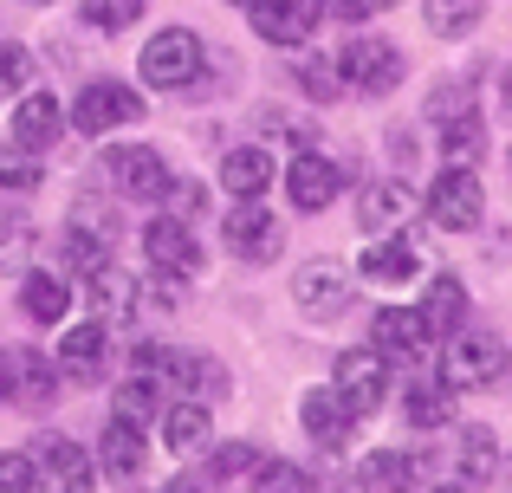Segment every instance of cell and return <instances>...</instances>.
Returning <instances> with one entry per match:
<instances>
[{"instance_id":"cell-33","label":"cell","mask_w":512,"mask_h":493,"mask_svg":"<svg viewBox=\"0 0 512 493\" xmlns=\"http://www.w3.org/2000/svg\"><path fill=\"white\" fill-rule=\"evenodd\" d=\"M480 137H487V130H480V117L474 111H454L448 124H441V150H448V163H467V169H474Z\"/></svg>"},{"instance_id":"cell-35","label":"cell","mask_w":512,"mask_h":493,"mask_svg":"<svg viewBox=\"0 0 512 493\" xmlns=\"http://www.w3.org/2000/svg\"><path fill=\"white\" fill-rule=\"evenodd\" d=\"M111 260V241H104V234H91V228H78L72 221V234H65V266H72V273H98V266Z\"/></svg>"},{"instance_id":"cell-15","label":"cell","mask_w":512,"mask_h":493,"mask_svg":"<svg viewBox=\"0 0 512 493\" xmlns=\"http://www.w3.org/2000/svg\"><path fill=\"white\" fill-rule=\"evenodd\" d=\"M65 130V104L52 98V91H20V104H13V150H52Z\"/></svg>"},{"instance_id":"cell-29","label":"cell","mask_w":512,"mask_h":493,"mask_svg":"<svg viewBox=\"0 0 512 493\" xmlns=\"http://www.w3.org/2000/svg\"><path fill=\"white\" fill-rule=\"evenodd\" d=\"M363 487H370V493H409L415 487V455H402V448H376V455H363Z\"/></svg>"},{"instance_id":"cell-31","label":"cell","mask_w":512,"mask_h":493,"mask_svg":"<svg viewBox=\"0 0 512 493\" xmlns=\"http://www.w3.org/2000/svg\"><path fill=\"white\" fill-rule=\"evenodd\" d=\"M39 253V234L26 215H0V273H26Z\"/></svg>"},{"instance_id":"cell-37","label":"cell","mask_w":512,"mask_h":493,"mask_svg":"<svg viewBox=\"0 0 512 493\" xmlns=\"http://www.w3.org/2000/svg\"><path fill=\"white\" fill-rule=\"evenodd\" d=\"M299 78H305V91H312L318 104L338 98V85H344V78H338V52H331V59H325V52H305V59H299Z\"/></svg>"},{"instance_id":"cell-44","label":"cell","mask_w":512,"mask_h":493,"mask_svg":"<svg viewBox=\"0 0 512 493\" xmlns=\"http://www.w3.org/2000/svg\"><path fill=\"white\" fill-rule=\"evenodd\" d=\"M318 13H331V20H344V26H357V20H370V13L357 7V0H318Z\"/></svg>"},{"instance_id":"cell-34","label":"cell","mask_w":512,"mask_h":493,"mask_svg":"<svg viewBox=\"0 0 512 493\" xmlns=\"http://www.w3.org/2000/svg\"><path fill=\"white\" fill-rule=\"evenodd\" d=\"M156 403H163V396H156V377H143V370H137V377H130V383H117V416H124V422H137V429H143V422H150L156 416Z\"/></svg>"},{"instance_id":"cell-26","label":"cell","mask_w":512,"mask_h":493,"mask_svg":"<svg viewBox=\"0 0 512 493\" xmlns=\"http://www.w3.org/2000/svg\"><path fill=\"white\" fill-rule=\"evenodd\" d=\"M163 377H169V383H182V390L195 396V403H214V396L227 390V370L214 364V357H195V351H169Z\"/></svg>"},{"instance_id":"cell-50","label":"cell","mask_w":512,"mask_h":493,"mask_svg":"<svg viewBox=\"0 0 512 493\" xmlns=\"http://www.w3.org/2000/svg\"><path fill=\"white\" fill-rule=\"evenodd\" d=\"M428 493H467V487H454V481H448V487H428Z\"/></svg>"},{"instance_id":"cell-10","label":"cell","mask_w":512,"mask_h":493,"mask_svg":"<svg viewBox=\"0 0 512 493\" xmlns=\"http://www.w3.org/2000/svg\"><path fill=\"white\" fill-rule=\"evenodd\" d=\"M33 468H39V481L52 493H91L98 487V468H91V455L72 442V435H39Z\"/></svg>"},{"instance_id":"cell-32","label":"cell","mask_w":512,"mask_h":493,"mask_svg":"<svg viewBox=\"0 0 512 493\" xmlns=\"http://www.w3.org/2000/svg\"><path fill=\"white\" fill-rule=\"evenodd\" d=\"M480 13H487V0H428V33L461 39V33L480 26Z\"/></svg>"},{"instance_id":"cell-47","label":"cell","mask_w":512,"mask_h":493,"mask_svg":"<svg viewBox=\"0 0 512 493\" xmlns=\"http://www.w3.org/2000/svg\"><path fill=\"white\" fill-rule=\"evenodd\" d=\"M357 7H363V13H383V7H396V0H357Z\"/></svg>"},{"instance_id":"cell-52","label":"cell","mask_w":512,"mask_h":493,"mask_svg":"<svg viewBox=\"0 0 512 493\" xmlns=\"http://www.w3.org/2000/svg\"><path fill=\"white\" fill-rule=\"evenodd\" d=\"M506 176H512V150H506Z\"/></svg>"},{"instance_id":"cell-45","label":"cell","mask_w":512,"mask_h":493,"mask_svg":"<svg viewBox=\"0 0 512 493\" xmlns=\"http://www.w3.org/2000/svg\"><path fill=\"white\" fill-rule=\"evenodd\" d=\"M0 403H13V351H0Z\"/></svg>"},{"instance_id":"cell-46","label":"cell","mask_w":512,"mask_h":493,"mask_svg":"<svg viewBox=\"0 0 512 493\" xmlns=\"http://www.w3.org/2000/svg\"><path fill=\"white\" fill-rule=\"evenodd\" d=\"M163 493H208V487H201V481H195V474H175V481H169Z\"/></svg>"},{"instance_id":"cell-27","label":"cell","mask_w":512,"mask_h":493,"mask_svg":"<svg viewBox=\"0 0 512 493\" xmlns=\"http://www.w3.org/2000/svg\"><path fill=\"white\" fill-rule=\"evenodd\" d=\"M422 318H428V331H435V338L461 331V318H467V286H461L454 273H435V279H428V299H422Z\"/></svg>"},{"instance_id":"cell-6","label":"cell","mask_w":512,"mask_h":493,"mask_svg":"<svg viewBox=\"0 0 512 493\" xmlns=\"http://www.w3.org/2000/svg\"><path fill=\"white\" fill-rule=\"evenodd\" d=\"M143 260H150L156 279H188L201 273V241H195V221L182 215H156L143 228Z\"/></svg>"},{"instance_id":"cell-41","label":"cell","mask_w":512,"mask_h":493,"mask_svg":"<svg viewBox=\"0 0 512 493\" xmlns=\"http://www.w3.org/2000/svg\"><path fill=\"white\" fill-rule=\"evenodd\" d=\"M0 189H13V195L39 189V163H33V150H26V156H0Z\"/></svg>"},{"instance_id":"cell-38","label":"cell","mask_w":512,"mask_h":493,"mask_svg":"<svg viewBox=\"0 0 512 493\" xmlns=\"http://www.w3.org/2000/svg\"><path fill=\"white\" fill-rule=\"evenodd\" d=\"M85 20L98 33H124V26L143 20V0H85Z\"/></svg>"},{"instance_id":"cell-23","label":"cell","mask_w":512,"mask_h":493,"mask_svg":"<svg viewBox=\"0 0 512 493\" xmlns=\"http://www.w3.org/2000/svg\"><path fill=\"white\" fill-rule=\"evenodd\" d=\"M104 344H111V338H104V318L72 325V331L59 338V370H65V377H78V383H91V377L104 370Z\"/></svg>"},{"instance_id":"cell-8","label":"cell","mask_w":512,"mask_h":493,"mask_svg":"<svg viewBox=\"0 0 512 493\" xmlns=\"http://www.w3.org/2000/svg\"><path fill=\"white\" fill-rule=\"evenodd\" d=\"M221 241H227V253H240L247 266H266V260H279V247H286V228H279L273 208L240 202L234 215L221 221Z\"/></svg>"},{"instance_id":"cell-49","label":"cell","mask_w":512,"mask_h":493,"mask_svg":"<svg viewBox=\"0 0 512 493\" xmlns=\"http://www.w3.org/2000/svg\"><path fill=\"white\" fill-rule=\"evenodd\" d=\"M500 91H506V104H512V65H506V72H500Z\"/></svg>"},{"instance_id":"cell-22","label":"cell","mask_w":512,"mask_h":493,"mask_svg":"<svg viewBox=\"0 0 512 493\" xmlns=\"http://www.w3.org/2000/svg\"><path fill=\"white\" fill-rule=\"evenodd\" d=\"M65 305H72V286H65L59 273H39V266L20 273V312L33 318V325H59Z\"/></svg>"},{"instance_id":"cell-39","label":"cell","mask_w":512,"mask_h":493,"mask_svg":"<svg viewBox=\"0 0 512 493\" xmlns=\"http://www.w3.org/2000/svg\"><path fill=\"white\" fill-rule=\"evenodd\" d=\"M253 493H312V481H305V468H292V461H260Z\"/></svg>"},{"instance_id":"cell-36","label":"cell","mask_w":512,"mask_h":493,"mask_svg":"<svg viewBox=\"0 0 512 493\" xmlns=\"http://www.w3.org/2000/svg\"><path fill=\"white\" fill-rule=\"evenodd\" d=\"M260 448H247V442H227V448H214V461H208V474L214 481H253L260 474Z\"/></svg>"},{"instance_id":"cell-21","label":"cell","mask_w":512,"mask_h":493,"mask_svg":"<svg viewBox=\"0 0 512 493\" xmlns=\"http://www.w3.org/2000/svg\"><path fill=\"white\" fill-rule=\"evenodd\" d=\"M85 292H91V305H98V318H137V312H143V279L117 273L111 260H104L98 273L85 279Z\"/></svg>"},{"instance_id":"cell-13","label":"cell","mask_w":512,"mask_h":493,"mask_svg":"<svg viewBox=\"0 0 512 493\" xmlns=\"http://www.w3.org/2000/svg\"><path fill=\"white\" fill-rule=\"evenodd\" d=\"M247 20H253V33H260L266 46H305L325 13H318V0H253Z\"/></svg>"},{"instance_id":"cell-11","label":"cell","mask_w":512,"mask_h":493,"mask_svg":"<svg viewBox=\"0 0 512 493\" xmlns=\"http://www.w3.org/2000/svg\"><path fill=\"white\" fill-rule=\"evenodd\" d=\"M292 299H299V312L305 318H344L350 312V273L338 260H312V266H299V279H292Z\"/></svg>"},{"instance_id":"cell-4","label":"cell","mask_w":512,"mask_h":493,"mask_svg":"<svg viewBox=\"0 0 512 493\" xmlns=\"http://www.w3.org/2000/svg\"><path fill=\"white\" fill-rule=\"evenodd\" d=\"M338 78L350 91H363V98H383V91L402 85V46H389V39L376 33H357L338 46Z\"/></svg>"},{"instance_id":"cell-18","label":"cell","mask_w":512,"mask_h":493,"mask_svg":"<svg viewBox=\"0 0 512 493\" xmlns=\"http://www.w3.org/2000/svg\"><path fill=\"white\" fill-rule=\"evenodd\" d=\"M143 461H150L143 429H137V422H124V416H111V422H104V435H98V468L111 474V481H137Z\"/></svg>"},{"instance_id":"cell-9","label":"cell","mask_w":512,"mask_h":493,"mask_svg":"<svg viewBox=\"0 0 512 493\" xmlns=\"http://www.w3.org/2000/svg\"><path fill=\"white\" fill-rule=\"evenodd\" d=\"M104 169H111V182L130 195V202H163L169 195V163H163V150H143V143H124V150H111L104 156Z\"/></svg>"},{"instance_id":"cell-17","label":"cell","mask_w":512,"mask_h":493,"mask_svg":"<svg viewBox=\"0 0 512 493\" xmlns=\"http://www.w3.org/2000/svg\"><path fill=\"white\" fill-rule=\"evenodd\" d=\"M299 422H305V435H312L318 448H331V455H338V448L350 442V429H357V416L344 409L338 390H305L299 396Z\"/></svg>"},{"instance_id":"cell-28","label":"cell","mask_w":512,"mask_h":493,"mask_svg":"<svg viewBox=\"0 0 512 493\" xmlns=\"http://www.w3.org/2000/svg\"><path fill=\"white\" fill-rule=\"evenodd\" d=\"M208 429H214V416H208V403H195V396H182L175 409H163V442L175 455H195V448L208 442Z\"/></svg>"},{"instance_id":"cell-16","label":"cell","mask_w":512,"mask_h":493,"mask_svg":"<svg viewBox=\"0 0 512 493\" xmlns=\"http://www.w3.org/2000/svg\"><path fill=\"white\" fill-rule=\"evenodd\" d=\"M357 273L370 279V286H409L415 273H422V247L409 241V234H389V241H370L357 260Z\"/></svg>"},{"instance_id":"cell-43","label":"cell","mask_w":512,"mask_h":493,"mask_svg":"<svg viewBox=\"0 0 512 493\" xmlns=\"http://www.w3.org/2000/svg\"><path fill=\"white\" fill-rule=\"evenodd\" d=\"M169 215H182V221H195L201 208H208V189H201V182H169Z\"/></svg>"},{"instance_id":"cell-25","label":"cell","mask_w":512,"mask_h":493,"mask_svg":"<svg viewBox=\"0 0 512 493\" xmlns=\"http://www.w3.org/2000/svg\"><path fill=\"white\" fill-rule=\"evenodd\" d=\"M52 396H59V364L39 357V351H13V403L46 409Z\"/></svg>"},{"instance_id":"cell-48","label":"cell","mask_w":512,"mask_h":493,"mask_svg":"<svg viewBox=\"0 0 512 493\" xmlns=\"http://www.w3.org/2000/svg\"><path fill=\"white\" fill-rule=\"evenodd\" d=\"M500 461H506V468H500V487L512 493V455H500Z\"/></svg>"},{"instance_id":"cell-30","label":"cell","mask_w":512,"mask_h":493,"mask_svg":"<svg viewBox=\"0 0 512 493\" xmlns=\"http://www.w3.org/2000/svg\"><path fill=\"white\" fill-rule=\"evenodd\" d=\"M454 396H461V390H448V383H409L402 416H409L415 429H441V422L454 416Z\"/></svg>"},{"instance_id":"cell-51","label":"cell","mask_w":512,"mask_h":493,"mask_svg":"<svg viewBox=\"0 0 512 493\" xmlns=\"http://www.w3.org/2000/svg\"><path fill=\"white\" fill-rule=\"evenodd\" d=\"M227 7H253V0H227Z\"/></svg>"},{"instance_id":"cell-3","label":"cell","mask_w":512,"mask_h":493,"mask_svg":"<svg viewBox=\"0 0 512 493\" xmlns=\"http://www.w3.org/2000/svg\"><path fill=\"white\" fill-rule=\"evenodd\" d=\"M137 72H143V85H150V91H182V85H195V72H201V39L188 33V26H163V33L143 39Z\"/></svg>"},{"instance_id":"cell-7","label":"cell","mask_w":512,"mask_h":493,"mask_svg":"<svg viewBox=\"0 0 512 493\" xmlns=\"http://www.w3.org/2000/svg\"><path fill=\"white\" fill-rule=\"evenodd\" d=\"M331 390L344 396V409L350 416H370V409H383V396H389V357L376 351H344L338 364H331Z\"/></svg>"},{"instance_id":"cell-19","label":"cell","mask_w":512,"mask_h":493,"mask_svg":"<svg viewBox=\"0 0 512 493\" xmlns=\"http://www.w3.org/2000/svg\"><path fill=\"white\" fill-rule=\"evenodd\" d=\"M409 215H415V195H409V182H402V176L370 182L363 202H357V228L363 234H389V228H402Z\"/></svg>"},{"instance_id":"cell-42","label":"cell","mask_w":512,"mask_h":493,"mask_svg":"<svg viewBox=\"0 0 512 493\" xmlns=\"http://www.w3.org/2000/svg\"><path fill=\"white\" fill-rule=\"evenodd\" d=\"M26 78H33V52H26V46H0V85L26 91Z\"/></svg>"},{"instance_id":"cell-2","label":"cell","mask_w":512,"mask_h":493,"mask_svg":"<svg viewBox=\"0 0 512 493\" xmlns=\"http://www.w3.org/2000/svg\"><path fill=\"white\" fill-rule=\"evenodd\" d=\"M480 215H487V189H480V176L467 163H448L428 182V221L441 234H474Z\"/></svg>"},{"instance_id":"cell-12","label":"cell","mask_w":512,"mask_h":493,"mask_svg":"<svg viewBox=\"0 0 512 493\" xmlns=\"http://www.w3.org/2000/svg\"><path fill=\"white\" fill-rule=\"evenodd\" d=\"M338 189H344V169L331 163V156H318V150H299V156H292L286 195H292V208H299V215H325V208L338 202Z\"/></svg>"},{"instance_id":"cell-20","label":"cell","mask_w":512,"mask_h":493,"mask_svg":"<svg viewBox=\"0 0 512 493\" xmlns=\"http://www.w3.org/2000/svg\"><path fill=\"white\" fill-rule=\"evenodd\" d=\"M266 182H273V156H266L260 143H240V150L221 156V189L234 195V202H260Z\"/></svg>"},{"instance_id":"cell-40","label":"cell","mask_w":512,"mask_h":493,"mask_svg":"<svg viewBox=\"0 0 512 493\" xmlns=\"http://www.w3.org/2000/svg\"><path fill=\"white\" fill-rule=\"evenodd\" d=\"M33 487H39V468H33V455L7 448V455H0V493H33Z\"/></svg>"},{"instance_id":"cell-24","label":"cell","mask_w":512,"mask_h":493,"mask_svg":"<svg viewBox=\"0 0 512 493\" xmlns=\"http://www.w3.org/2000/svg\"><path fill=\"white\" fill-rule=\"evenodd\" d=\"M454 461H461V487H493V481H500V442H493V429L467 422Z\"/></svg>"},{"instance_id":"cell-5","label":"cell","mask_w":512,"mask_h":493,"mask_svg":"<svg viewBox=\"0 0 512 493\" xmlns=\"http://www.w3.org/2000/svg\"><path fill=\"white\" fill-rule=\"evenodd\" d=\"M137 117H143V98L130 85H117V78H91V85L72 98V117H65V124L85 130V137H104V130H124V124H137Z\"/></svg>"},{"instance_id":"cell-14","label":"cell","mask_w":512,"mask_h":493,"mask_svg":"<svg viewBox=\"0 0 512 493\" xmlns=\"http://www.w3.org/2000/svg\"><path fill=\"white\" fill-rule=\"evenodd\" d=\"M370 344H376L383 357H428L435 331H428L422 305H383V312L370 318Z\"/></svg>"},{"instance_id":"cell-1","label":"cell","mask_w":512,"mask_h":493,"mask_svg":"<svg viewBox=\"0 0 512 493\" xmlns=\"http://www.w3.org/2000/svg\"><path fill=\"white\" fill-rule=\"evenodd\" d=\"M506 377V344L487 325H461L448 331V351H441V383L448 390H493Z\"/></svg>"}]
</instances>
